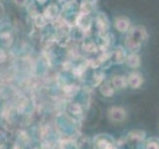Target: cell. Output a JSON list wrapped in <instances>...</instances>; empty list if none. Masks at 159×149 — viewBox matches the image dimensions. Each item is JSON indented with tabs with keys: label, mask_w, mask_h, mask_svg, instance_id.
<instances>
[{
	"label": "cell",
	"mask_w": 159,
	"mask_h": 149,
	"mask_svg": "<svg viewBox=\"0 0 159 149\" xmlns=\"http://www.w3.org/2000/svg\"><path fill=\"white\" fill-rule=\"evenodd\" d=\"M94 149H116L112 140L107 135H99L94 139Z\"/></svg>",
	"instance_id": "277c9868"
},
{
	"label": "cell",
	"mask_w": 159,
	"mask_h": 149,
	"mask_svg": "<svg viewBox=\"0 0 159 149\" xmlns=\"http://www.w3.org/2000/svg\"><path fill=\"white\" fill-rule=\"evenodd\" d=\"M101 93L104 97H112V94L114 93V88L112 86L111 82H106L103 84H102Z\"/></svg>",
	"instance_id": "8fae6325"
},
{
	"label": "cell",
	"mask_w": 159,
	"mask_h": 149,
	"mask_svg": "<svg viewBox=\"0 0 159 149\" xmlns=\"http://www.w3.org/2000/svg\"><path fill=\"white\" fill-rule=\"evenodd\" d=\"M97 27L102 37L107 36V29H108V20L106 15L99 13L97 17Z\"/></svg>",
	"instance_id": "5b68a950"
},
{
	"label": "cell",
	"mask_w": 159,
	"mask_h": 149,
	"mask_svg": "<svg viewBox=\"0 0 159 149\" xmlns=\"http://www.w3.org/2000/svg\"><path fill=\"white\" fill-rule=\"evenodd\" d=\"M147 39V32L146 29L143 26H136L132 28L129 33L127 34L125 45L126 48L132 53L138 51L141 47L143 42Z\"/></svg>",
	"instance_id": "6da1fadb"
},
{
	"label": "cell",
	"mask_w": 159,
	"mask_h": 149,
	"mask_svg": "<svg viewBox=\"0 0 159 149\" xmlns=\"http://www.w3.org/2000/svg\"><path fill=\"white\" fill-rule=\"evenodd\" d=\"M109 60H111V62L112 64H116V65H120L123 62H125L126 54H125V51H124V49L122 47L114 48L111 53Z\"/></svg>",
	"instance_id": "3957f363"
},
{
	"label": "cell",
	"mask_w": 159,
	"mask_h": 149,
	"mask_svg": "<svg viewBox=\"0 0 159 149\" xmlns=\"http://www.w3.org/2000/svg\"><path fill=\"white\" fill-rule=\"evenodd\" d=\"M111 84L114 88H124L127 86V79L124 76H114L111 79Z\"/></svg>",
	"instance_id": "30bf717a"
},
{
	"label": "cell",
	"mask_w": 159,
	"mask_h": 149,
	"mask_svg": "<svg viewBox=\"0 0 159 149\" xmlns=\"http://www.w3.org/2000/svg\"><path fill=\"white\" fill-rule=\"evenodd\" d=\"M125 62L127 64V66L131 69H137L140 66V57L136 53H131L130 55L126 56Z\"/></svg>",
	"instance_id": "9c48e42d"
},
{
	"label": "cell",
	"mask_w": 159,
	"mask_h": 149,
	"mask_svg": "<svg viewBox=\"0 0 159 149\" xmlns=\"http://www.w3.org/2000/svg\"><path fill=\"white\" fill-rule=\"evenodd\" d=\"M108 117L113 122H122L126 117V112L122 107L112 106L108 109Z\"/></svg>",
	"instance_id": "7a4b0ae2"
},
{
	"label": "cell",
	"mask_w": 159,
	"mask_h": 149,
	"mask_svg": "<svg viewBox=\"0 0 159 149\" xmlns=\"http://www.w3.org/2000/svg\"><path fill=\"white\" fill-rule=\"evenodd\" d=\"M144 136H145V133L141 130H133L131 132L128 133V135L126 137V140L129 141L130 143H139L141 142Z\"/></svg>",
	"instance_id": "ba28073f"
},
{
	"label": "cell",
	"mask_w": 159,
	"mask_h": 149,
	"mask_svg": "<svg viewBox=\"0 0 159 149\" xmlns=\"http://www.w3.org/2000/svg\"><path fill=\"white\" fill-rule=\"evenodd\" d=\"M79 26L81 27L84 31H86L91 26V18L88 14H83L79 17Z\"/></svg>",
	"instance_id": "7c38bea8"
},
{
	"label": "cell",
	"mask_w": 159,
	"mask_h": 149,
	"mask_svg": "<svg viewBox=\"0 0 159 149\" xmlns=\"http://www.w3.org/2000/svg\"><path fill=\"white\" fill-rule=\"evenodd\" d=\"M71 111L74 112V113H80L81 112V106H80V104H78V103H75V104H73V106H71Z\"/></svg>",
	"instance_id": "5bb4252c"
},
{
	"label": "cell",
	"mask_w": 159,
	"mask_h": 149,
	"mask_svg": "<svg viewBox=\"0 0 159 149\" xmlns=\"http://www.w3.org/2000/svg\"><path fill=\"white\" fill-rule=\"evenodd\" d=\"M146 149H159V140L157 138L149 139L146 143Z\"/></svg>",
	"instance_id": "4fadbf2b"
},
{
	"label": "cell",
	"mask_w": 159,
	"mask_h": 149,
	"mask_svg": "<svg viewBox=\"0 0 159 149\" xmlns=\"http://www.w3.org/2000/svg\"><path fill=\"white\" fill-rule=\"evenodd\" d=\"M143 84V77L140 73L132 72L127 77V84L131 88H138Z\"/></svg>",
	"instance_id": "8992f818"
},
{
	"label": "cell",
	"mask_w": 159,
	"mask_h": 149,
	"mask_svg": "<svg viewBox=\"0 0 159 149\" xmlns=\"http://www.w3.org/2000/svg\"><path fill=\"white\" fill-rule=\"evenodd\" d=\"M114 25H116V28L118 30L119 32L124 33L126 32L128 28H129V25H130V22H129V19L127 17H124V16H119L114 21Z\"/></svg>",
	"instance_id": "52a82bcc"
}]
</instances>
